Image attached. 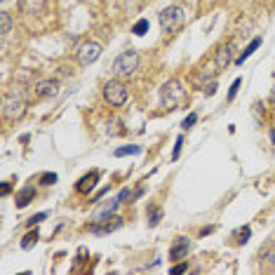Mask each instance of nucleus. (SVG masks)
Here are the masks:
<instances>
[{
	"mask_svg": "<svg viewBox=\"0 0 275 275\" xmlns=\"http://www.w3.org/2000/svg\"><path fill=\"white\" fill-rule=\"evenodd\" d=\"M26 106H28V99H26V90L24 87H10V90L3 94V103H0V113H3V118L5 120H12V123H17V120H21L24 118V113H26Z\"/></svg>",
	"mask_w": 275,
	"mask_h": 275,
	"instance_id": "f257e3e1",
	"label": "nucleus"
},
{
	"mask_svg": "<svg viewBox=\"0 0 275 275\" xmlns=\"http://www.w3.org/2000/svg\"><path fill=\"white\" fill-rule=\"evenodd\" d=\"M137 66H139V52L137 49H125V52L118 54L116 62H113V76L130 78V76H134Z\"/></svg>",
	"mask_w": 275,
	"mask_h": 275,
	"instance_id": "f03ea898",
	"label": "nucleus"
},
{
	"mask_svg": "<svg viewBox=\"0 0 275 275\" xmlns=\"http://www.w3.org/2000/svg\"><path fill=\"white\" fill-rule=\"evenodd\" d=\"M103 99H106L111 106H116V108H120V106L127 103V87H125V83L120 78L108 80V83L103 85Z\"/></svg>",
	"mask_w": 275,
	"mask_h": 275,
	"instance_id": "7ed1b4c3",
	"label": "nucleus"
},
{
	"mask_svg": "<svg viewBox=\"0 0 275 275\" xmlns=\"http://www.w3.org/2000/svg\"><path fill=\"white\" fill-rule=\"evenodd\" d=\"M184 99V85H181V80H167L162 87H160V101H162V106H177V103Z\"/></svg>",
	"mask_w": 275,
	"mask_h": 275,
	"instance_id": "20e7f679",
	"label": "nucleus"
},
{
	"mask_svg": "<svg viewBox=\"0 0 275 275\" xmlns=\"http://www.w3.org/2000/svg\"><path fill=\"white\" fill-rule=\"evenodd\" d=\"M186 19V12L181 10L179 5H172V7H165L162 12H160V26L165 33H172L177 26H181Z\"/></svg>",
	"mask_w": 275,
	"mask_h": 275,
	"instance_id": "39448f33",
	"label": "nucleus"
},
{
	"mask_svg": "<svg viewBox=\"0 0 275 275\" xmlns=\"http://www.w3.org/2000/svg\"><path fill=\"white\" fill-rule=\"evenodd\" d=\"M99 57H101V45H99V42H94V40L80 42V45H78V49H76V59H78V64H80V66H92V64H94Z\"/></svg>",
	"mask_w": 275,
	"mask_h": 275,
	"instance_id": "423d86ee",
	"label": "nucleus"
},
{
	"mask_svg": "<svg viewBox=\"0 0 275 275\" xmlns=\"http://www.w3.org/2000/svg\"><path fill=\"white\" fill-rule=\"evenodd\" d=\"M235 59H238V57H235V42H226V45L219 47V52L214 57V64H216V69H226Z\"/></svg>",
	"mask_w": 275,
	"mask_h": 275,
	"instance_id": "0eeeda50",
	"label": "nucleus"
},
{
	"mask_svg": "<svg viewBox=\"0 0 275 275\" xmlns=\"http://www.w3.org/2000/svg\"><path fill=\"white\" fill-rule=\"evenodd\" d=\"M188 252H191V240L184 238V235H179V238L172 242V247H170V259H172V261H184Z\"/></svg>",
	"mask_w": 275,
	"mask_h": 275,
	"instance_id": "6e6552de",
	"label": "nucleus"
},
{
	"mask_svg": "<svg viewBox=\"0 0 275 275\" xmlns=\"http://www.w3.org/2000/svg\"><path fill=\"white\" fill-rule=\"evenodd\" d=\"M33 92L42 99H52V96L59 94V83L57 80H38L33 85Z\"/></svg>",
	"mask_w": 275,
	"mask_h": 275,
	"instance_id": "1a4fd4ad",
	"label": "nucleus"
},
{
	"mask_svg": "<svg viewBox=\"0 0 275 275\" xmlns=\"http://www.w3.org/2000/svg\"><path fill=\"white\" fill-rule=\"evenodd\" d=\"M123 226V219L120 216H111V219H106V221H94L90 226V231L92 233H111V231H116V228H120Z\"/></svg>",
	"mask_w": 275,
	"mask_h": 275,
	"instance_id": "9d476101",
	"label": "nucleus"
},
{
	"mask_svg": "<svg viewBox=\"0 0 275 275\" xmlns=\"http://www.w3.org/2000/svg\"><path fill=\"white\" fill-rule=\"evenodd\" d=\"M216 64H207V66H202V69L198 71V76H195V85L198 87H207V85H212L214 83V78H216Z\"/></svg>",
	"mask_w": 275,
	"mask_h": 275,
	"instance_id": "9b49d317",
	"label": "nucleus"
},
{
	"mask_svg": "<svg viewBox=\"0 0 275 275\" xmlns=\"http://www.w3.org/2000/svg\"><path fill=\"white\" fill-rule=\"evenodd\" d=\"M99 177H101L99 172L85 174L83 179H80V181L76 184V193H80V195H87V193H92V191H94V186L99 184Z\"/></svg>",
	"mask_w": 275,
	"mask_h": 275,
	"instance_id": "f8f14e48",
	"label": "nucleus"
},
{
	"mask_svg": "<svg viewBox=\"0 0 275 275\" xmlns=\"http://www.w3.org/2000/svg\"><path fill=\"white\" fill-rule=\"evenodd\" d=\"M47 7V0H19V10L24 14H42Z\"/></svg>",
	"mask_w": 275,
	"mask_h": 275,
	"instance_id": "ddd939ff",
	"label": "nucleus"
},
{
	"mask_svg": "<svg viewBox=\"0 0 275 275\" xmlns=\"http://www.w3.org/2000/svg\"><path fill=\"white\" fill-rule=\"evenodd\" d=\"M259 259H261V263L266 268L275 273V245H268L263 252H259Z\"/></svg>",
	"mask_w": 275,
	"mask_h": 275,
	"instance_id": "4468645a",
	"label": "nucleus"
},
{
	"mask_svg": "<svg viewBox=\"0 0 275 275\" xmlns=\"http://www.w3.org/2000/svg\"><path fill=\"white\" fill-rule=\"evenodd\" d=\"M261 47V38H254V40L249 42L247 47H245V52H242V54H238V59H235V64H238V66H242V64L247 62L249 57L254 54V49H259Z\"/></svg>",
	"mask_w": 275,
	"mask_h": 275,
	"instance_id": "2eb2a0df",
	"label": "nucleus"
},
{
	"mask_svg": "<svg viewBox=\"0 0 275 275\" xmlns=\"http://www.w3.org/2000/svg\"><path fill=\"white\" fill-rule=\"evenodd\" d=\"M35 198V188L33 186H26V188H21L19 193H17V207H26L28 202H31V200Z\"/></svg>",
	"mask_w": 275,
	"mask_h": 275,
	"instance_id": "dca6fc26",
	"label": "nucleus"
},
{
	"mask_svg": "<svg viewBox=\"0 0 275 275\" xmlns=\"http://www.w3.org/2000/svg\"><path fill=\"white\" fill-rule=\"evenodd\" d=\"M38 240H40V233H38V228H35V231L31 228V231H28V233L21 238V249H31Z\"/></svg>",
	"mask_w": 275,
	"mask_h": 275,
	"instance_id": "f3484780",
	"label": "nucleus"
},
{
	"mask_svg": "<svg viewBox=\"0 0 275 275\" xmlns=\"http://www.w3.org/2000/svg\"><path fill=\"white\" fill-rule=\"evenodd\" d=\"M141 151H144L141 146H123V148H116L113 155H116V158H125V155H139Z\"/></svg>",
	"mask_w": 275,
	"mask_h": 275,
	"instance_id": "a211bd4d",
	"label": "nucleus"
},
{
	"mask_svg": "<svg viewBox=\"0 0 275 275\" xmlns=\"http://www.w3.org/2000/svg\"><path fill=\"white\" fill-rule=\"evenodd\" d=\"M160 219H162V209H160V207H151V209H148V226L155 228L160 224Z\"/></svg>",
	"mask_w": 275,
	"mask_h": 275,
	"instance_id": "6ab92c4d",
	"label": "nucleus"
},
{
	"mask_svg": "<svg viewBox=\"0 0 275 275\" xmlns=\"http://www.w3.org/2000/svg\"><path fill=\"white\" fill-rule=\"evenodd\" d=\"M148 26H151L148 19H139L137 24L132 26V33H134V35H144V33H148Z\"/></svg>",
	"mask_w": 275,
	"mask_h": 275,
	"instance_id": "aec40b11",
	"label": "nucleus"
},
{
	"mask_svg": "<svg viewBox=\"0 0 275 275\" xmlns=\"http://www.w3.org/2000/svg\"><path fill=\"white\" fill-rule=\"evenodd\" d=\"M38 181H40L42 186H52V184H57V181H59V177H57L54 172H42Z\"/></svg>",
	"mask_w": 275,
	"mask_h": 275,
	"instance_id": "412c9836",
	"label": "nucleus"
},
{
	"mask_svg": "<svg viewBox=\"0 0 275 275\" xmlns=\"http://www.w3.org/2000/svg\"><path fill=\"white\" fill-rule=\"evenodd\" d=\"M0 24H3V38H5V35L10 33V28H12V19H10V14H7V12H3Z\"/></svg>",
	"mask_w": 275,
	"mask_h": 275,
	"instance_id": "4be33fe9",
	"label": "nucleus"
},
{
	"mask_svg": "<svg viewBox=\"0 0 275 275\" xmlns=\"http://www.w3.org/2000/svg\"><path fill=\"white\" fill-rule=\"evenodd\" d=\"M47 219V212H38V214H33V216H31V219L26 221V226L28 228H33L35 224H40V221H45Z\"/></svg>",
	"mask_w": 275,
	"mask_h": 275,
	"instance_id": "5701e85b",
	"label": "nucleus"
},
{
	"mask_svg": "<svg viewBox=\"0 0 275 275\" xmlns=\"http://www.w3.org/2000/svg\"><path fill=\"white\" fill-rule=\"evenodd\" d=\"M249 235H252V228L245 226L242 231H238V240H235V242H238V245H245V242L249 240Z\"/></svg>",
	"mask_w": 275,
	"mask_h": 275,
	"instance_id": "b1692460",
	"label": "nucleus"
},
{
	"mask_svg": "<svg viewBox=\"0 0 275 275\" xmlns=\"http://www.w3.org/2000/svg\"><path fill=\"white\" fill-rule=\"evenodd\" d=\"M198 123V113H188V116L184 118V123H181V127H184V130H191L193 125Z\"/></svg>",
	"mask_w": 275,
	"mask_h": 275,
	"instance_id": "393cba45",
	"label": "nucleus"
},
{
	"mask_svg": "<svg viewBox=\"0 0 275 275\" xmlns=\"http://www.w3.org/2000/svg\"><path fill=\"white\" fill-rule=\"evenodd\" d=\"M240 85H242V80H240V78H235L233 85H231V90H228V101H233V99H235L238 90H240Z\"/></svg>",
	"mask_w": 275,
	"mask_h": 275,
	"instance_id": "a878e982",
	"label": "nucleus"
},
{
	"mask_svg": "<svg viewBox=\"0 0 275 275\" xmlns=\"http://www.w3.org/2000/svg\"><path fill=\"white\" fill-rule=\"evenodd\" d=\"M181 146H184V137H177V144H174V151H172V160H179Z\"/></svg>",
	"mask_w": 275,
	"mask_h": 275,
	"instance_id": "bb28decb",
	"label": "nucleus"
},
{
	"mask_svg": "<svg viewBox=\"0 0 275 275\" xmlns=\"http://www.w3.org/2000/svg\"><path fill=\"white\" fill-rule=\"evenodd\" d=\"M186 270H188V263H186V261H179L177 266H172V273L174 275H181V273H186Z\"/></svg>",
	"mask_w": 275,
	"mask_h": 275,
	"instance_id": "cd10ccee",
	"label": "nucleus"
},
{
	"mask_svg": "<svg viewBox=\"0 0 275 275\" xmlns=\"http://www.w3.org/2000/svg\"><path fill=\"white\" fill-rule=\"evenodd\" d=\"M10 193H12V186H10V181H5V184H3V191H0V195L5 198V195H10Z\"/></svg>",
	"mask_w": 275,
	"mask_h": 275,
	"instance_id": "c85d7f7f",
	"label": "nucleus"
},
{
	"mask_svg": "<svg viewBox=\"0 0 275 275\" xmlns=\"http://www.w3.org/2000/svg\"><path fill=\"white\" fill-rule=\"evenodd\" d=\"M214 92H216V80H214L212 85H207V87H205V94H207V96H212Z\"/></svg>",
	"mask_w": 275,
	"mask_h": 275,
	"instance_id": "c756f323",
	"label": "nucleus"
},
{
	"mask_svg": "<svg viewBox=\"0 0 275 275\" xmlns=\"http://www.w3.org/2000/svg\"><path fill=\"white\" fill-rule=\"evenodd\" d=\"M127 198H130V188H123V193L118 195V200H120V202H125Z\"/></svg>",
	"mask_w": 275,
	"mask_h": 275,
	"instance_id": "7c9ffc66",
	"label": "nucleus"
},
{
	"mask_svg": "<svg viewBox=\"0 0 275 275\" xmlns=\"http://www.w3.org/2000/svg\"><path fill=\"white\" fill-rule=\"evenodd\" d=\"M209 233H214V226H207V228H202V231H200V235H202V238H205V235H209Z\"/></svg>",
	"mask_w": 275,
	"mask_h": 275,
	"instance_id": "2f4dec72",
	"label": "nucleus"
},
{
	"mask_svg": "<svg viewBox=\"0 0 275 275\" xmlns=\"http://www.w3.org/2000/svg\"><path fill=\"white\" fill-rule=\"evenodd\" d=\"M270 139H273V144H275V127L270 130Z\"/></svg>",
	"mask_w": 275,
	"mask_h": 275,
	"instance_id": "473e14b6",
	"label": "nucleus"
}]
</instances>
